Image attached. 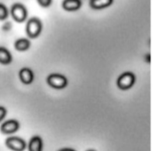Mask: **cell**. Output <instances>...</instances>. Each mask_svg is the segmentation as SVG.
Returning a JSON list of instances; mask_svg holds the SVG:
<instances>
[{
  "mask_svg": "<svg viewBox=\"0 0 159 151\" xmlns=\"http://www.w3.org/2000/svg\"><path fill=\"white\" fill-rule=\"evenodd\" d=\"M113 0H90V7L93 9H102L112 5Z\"/></svg>",
  "mask_w": 159,
  "mask_h": 151,
  "instance_id": "cell-11",
  "label": "cell"
},
{
  "mask_svg": "<svg viewBox=\"0 0 159 151\" xmlns=\"http://www.w3.org/2000/svg\"><path fill=\"white\" fill-rule=\"evenodd\" d=\"M6 146L12 151H24L26 144L22 138L18 136H9L6 140Z\"/></svg>",
  "mask_w": 159,
  "mask_h": 151,
  "instance_id": "cell-5",
  "label": "cell"
},
{
  "mask_svg": "<svg viewBox=\"0 0 159 151\" xmlns=\"http://www.w3.org/2000/svg\"><path fill=\"white\" fill-rule=\"evenodd\" d=\"M136 82V77L134 74L130 71L124 72L118 78L116 81V85L118 88L123 91H126L134 86Z\"/></svg>",
  "mask_w": 159,
  "mask_h": 151,
  "instance_id": "cell-3",
  "label": "cell"
},
{
  "mask_svg": "<svg viewBox=\"0 0 159 151\" xmlns=\"http://www.w3.org/2000/svg\"><path fill=\"white\" fill-rule=\"evenodd\" d=\"M29 151H43V140L39 136H34L28 144Z\"/></svg>",
  "mask_w": 159,
  "mask_h": 151,
  "instance_id": "cell-9",
  "label": "cell"
},
{
  "mask_svg": "<svg viewBox=\"0 0 159 151\" xmlns=\"http://www.w3.org/2000/svg\"><path fill=\"white\" fill-rule=\"evenodd\" d=\"M82 6L81 0H64L62 7L67 12H75Z\"/></svg>",
  "mask_w": 159,
  "mask_h": 151,
  "instance_id": "cell-8",
  "label": "cell"
},
{
  "mask_svg": "<svg viewBox=\"0 0 159 151\" xmlns=\"http://www.w3.org/2000/svg\"><path fill=\"white\" fill-rule=\"evenodd\" d=\"M9 16V10L7 7L2 3H0V20H6Z\"/></svg>",
  "mask_w": 159,
  "mask_h": 151,
  "instance_id": "cell-13",
  "label": "cell"
},
{
  "mask_svg": "<svg viewBox=\"0 0 159 151\" xmlns=\"http://www.w3.org/2000/svg\"><path fill=\"white\" fill-rule=\"evenodd\" d=\"M87 151H96L95 150H87Z\"/></svg>",
  "mask_w": 159,
  "mask_h": 151,
  "instance_id": "cell-17",
  "label": "cell"
},
{
  "mask_svg": "<svg viewBox=\"0 0 159 151\" xmlns=\"http://www.w3.org/2000/svg\"><path fill=\"white\" fill-rule=\"evenodd\" d=\"M37 2L41 7L48 8L52 3V0H37Z\"/></svg>",
  "mask_w": 159,
  "mask_h": 151,
  "instance_id": "cell-14",
  "label": "cell"
},
{
  "mask_svg": "<svg viewBox=\"0 0 159 151\" xmlns=\"http://www.w3.org/2000/svg\"><path fill=\"white\" fill-rule=\"evenodd\" d=\"M14 47H15V49L20 52L26 51L30 47V41L26 38L18 39L15 41Z\"/></svg>",
  "mask_w": 159,
  "mask_h": 151,
  "instance_id": "cell-10",
  "label": "cell"
},
{
  "mask_svg": "<svg viewBox=\"0 0 159 151\" xmlns=\"http://www.w3.org/2000/svg\"><path fill=\"white\" fill-rule=\"evenodd\" d=\"M20 129V123L15 119H9L3 122L0 127V131L2 134L10 135L16 133Z\"/></svg>",
  "mask_w": 159,
  "mask_h": 151,
  "instance_id": "cell-6",
  "label": "cell"
},
{
  "mask_svg": "<svg viewBox=\"0 0 159 151\" xmlns=\"http://www.w3.org/2000/svg\"><path fill=\"white\" fill-rule=\"evenodd\" d=\"M19 77L20 81L24 85H30L34 80V74L29 68H23L20 71Z\"/></svg>",
  "mask_w": 159,
  "mask_h": 151,
  "instance_id": "cell-7",
  "label": "cell"
},
{
  "mask_svg": "<svg viewBox=\"0 0 159 151\" xmlns=\"http://www.w3.org/2000/svg\"><path fill=\"white\" fill-rule=\"evenodd\" d=\"M10 14L12 19L19 23H23L27 18V10L21 3H15L12 6Z\"/></svg>",
  "mask_w": 159,
  "mask_h": 151,
  "instance_id": "cell-4",
  "label": "cell"
},
{
  "mask_svg": "<svg viewBox=\"0 0 159 151\" xmlns=\"http://www.w3.org/2000/svg\"><path fill=\"white\" fill-rule=\"evenodd\" d=\"M12 57L11 53L6 47H0V64L3 65H8L11 64Z\"/></svg>",
  "mask_w": 159,
  "mask_h": 151,
  "instance_id": "cell-12",
  "label": "cell"
},
{
  "mask_svg": "<svg viewBox=\"0 0 159 151\" xmlns=\"http://www.w3.org/2000/svg\"><path fill=\"white\" fill-rule=\"evenodd\" d=\"M58 151H76L74 149L72 148H62L61 150H59Z\"/></svg>",
  "mask_w": 159,
  "mask_h": 151,
  "instance_id": "cell-16",
  "label": "cell"
},
{
  "mask_svg": "<svg viewBox=\"0 0 159 151\" xmlns=\"http://www.w3.org/2000/svg\"><path fill=\"white\" fill-rule=\"evenodd\" d=\"M6 114H7V110L5 107L0 106V122L5 119Z\"/></svg>",
  "mask_w": 159,
  "mask_h": 151,
  "instance_id": "cell-15",
  "label": "cell"
},
{
  "mask_svg": "<svg viewBox=\"0 0 159 151\" xmlns=\"http://www.w3.org/2000/svg\"><path fill=\"white\" fill-rule=\"evenodd\" d=\"M26 32L30 38H37L42 32L41 21L37 17H32L26 23Z\"/></svg>",
  "mask_w": 159,
  "mask_h": 151,
  "instance_id": "cell-1",
  "label": "cell"
},
{
  "mask_svg": "<svg viewBox=\"0 0 159 151\" xmlns=\"http://www.w3.org/2000/svg\"><path fill=\"white\" fill-rule=\"evenodd\" d=\"M46 80L48 85L54 89H63L68 85V79L61 74H51L48 76Z\"/></svg>",
  "mask_w": 159,
  "mask_h": 151,
  "instance_id": "cell-2",
  "label": "cell"
}]
</instances>
